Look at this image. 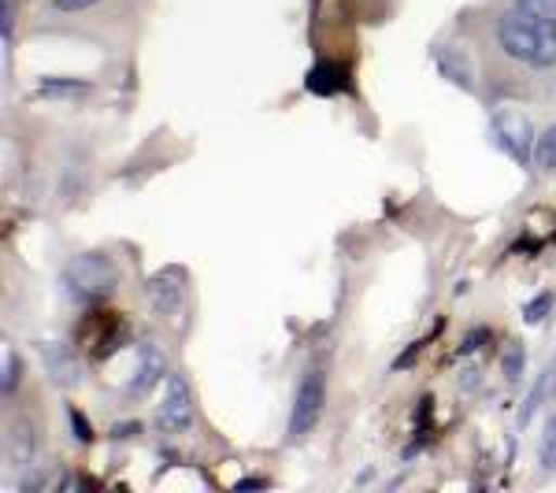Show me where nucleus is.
Returning a JSON list of instances; mask_svg holds the SVG:
<instances>
[{
    "label": "nucleus",
    "mask_w": 556,
    "mask_h": 493,
    "mask_svg": "<svg viewBox=\"0 0 556 493\" xmlns=\"http://www.w3.org/2000/svg\"><path fill=\"white\" fill-rule=\"evenodd\" d=\"M115 286H119V264H115L108 253H83V256L71 260L67 271H64L67 298H75L83 304L112 298Z\"/></svg>",
    "instance_id": "1"
},
{
    "label": "nucleus",
    "mask_w": 556,
    "mask_h": 493,
    "mask_svg": "<svg viewBox=\"0 0 556 493\" xmlns=\"http://www.w3.org/2000/svg\"><path fill=\"white\" fill-rule=\"evenodd\" d=\"M323 408H327V371H323V367H308V371L301 375L298 390H293L290 424H286L290 442H304V438L319 427Z\"/></svg>",
    "instance_id": "2"
},
{
    "label": "nucleus",
    "mask_w": 556,
    "mask_h": 493,
    "mask_svg": "<svg viewBox=\"0 0 556 493\" xmlns=\"http://www.w3.org/2000/svg\"><path fill=\"white\" fill-rule=\"evenodd\" d=\"M490 141L505 152L508 160H516L519 167L531 172L538 134L531 127V119H527L519 108H497V112L490 115Z\"/></svg>",
    "instance_id": "3"
},
{
    "label": "nucleus",
    "mask_w": 556,
    "mask_h": 493,
    "mask_svg": "<svg viewBox=\"0 0 556 493\" xmlns=\"http://www.w3.org/2000/svg\"><path fill=\"white\" fill-rule=\"evenodd\" d=\"M497 45L508 60H516V64L549 71V64H545V56H542V41H538V23L527 20V15L516 12V8L497 20Z\"/></svg>",
    "instance_id": "4"
},
{
    "label": "nucleus",
    "mask_w": 556,
    "mask_h": 493,
    "mask_svg": "<svg viewBox=\"0 0 556 493\" xmlns=\"http://www.w3.org/2000/svg\"><path fill=\"white\" fill-rule=\"evenodd\" d=\"M156 427L164 434H186L193 427V390L186 382V375H167L164 379V397L156 408Z\"/></svg>",
    "instance_id": "5"
},
{
    "label": "nucleus",
    "mask_w": 556,
    "mask_h": 493,
    "mask_svg": "<svg viewBox=\"0 0 556 493\" xmlns=\"http://www.w3.org/2000/svg\"><path fill=\"white\" fill-rule=\"evenodd\" d=\"M146 301L160 319H172L186 304V275L182 267H164V271L146 279Z\"/></svg>",
    "instance_id": "6"
},
{
    "label": "nucleus",
    "mask_w": 556,
    "mask_h": 493,
    "mask_svg": "<svg viewBox=\"0 0 556 493\" xmlns=\"http://www.w3.org/2000/svg\"><path fill=\"white\" fill-rule=\"evenodd\" d=\"M430 60H434L438 75L445 78L450 86L464 89V93H475V60L464 45H434L430 49Z\"/></svg>",
    "instance_id": "7"
},
{
    "label": "nucleus",
    "mask_w": 556,
    "mask_h": 493,
    "mask_svg": "<svg viewBox=\"0 0 556 493\" xmlns=\"http://www.w3.org/2000/svg\"><path fill=\"white\" fill-rule=\"evenodd\" d=\"M41 353V364L45 371H49V379L56 382V387H78L83 382V364H78L75 349L64 345V342H41L38 345Z\"/></svg>",
    "instance_id": "8"
},
{
    "label": "nucleus",
    "mask_w": 556,
    "mask_h": 493,
    "mask_svg": "<svg viewBox=\"0 0 556 493\" xmlns=\"http://www.w3.org/2000/svg\"><path fill=\"white\" fill-rule=\"evenodd\" d=\"M167 364H164V353L152 338H141L138 342V367H134V379L127 382V393L130 397H146V393L164 379Z\"/></svg>",
    "instance_id": "9"
},
{
    "label": "nucleus",
    "mask_w": 556,
    "mask_h": 493,
    "mask_svg": "<svg viewBox=\"0 0 556 493\" xmlns=\"http://www.w3.org/2000/svg\"><path fill=\"white\" fill-rule=\"evenodd\" d=\"M34 450H38L34 424L26 416H15L12 424H8V434H4V464L15 471H26L34 460Z\"/></svg>",
    "instance_id": "10"
},
{
    "label": "nucleus",
    "mask_w": 556,
    "mask_h": 493,
    "mask_svg": "<svg viewBox=\"0 0 556 493\" xmlns=\"http://www.w3.org/2000/svg\"><path fill=\"white\" fill-rule=\"evenodd\" d=\"M304 89L316 97H334L345 89V67L334 64V60H316L308 71V78H304Z\"/></svg>",
    "instance_id": "11"
},
{
    "label": "nucleus",
    "mask_w": 556,
    "mask_h": 493,
    "mask_svg": "<svg viewBox=\"0 0 556 493\" xmlns=\"http://www.w3.org/2000/svg\"><path fill=\"white\" fill-rule=\"evenodd\" d=\"M93 86L86 78H41L38 83V97L45 101H75V97H89Z\"/></svg>",
    "instance_id": "12"
},
{
    "label": "nucleus",
    "mask_w": 556,
    "mask_h": 493,
    "mask_svg": "<svg viewBox=\"0 0 556 493\" xmlns=\"http://www.w3.org/2000/svg\"><path fill=\"white\" fill-rule=\"evenodd\" d=\"M553 375H556V361H553V367H545V371L538 375V379H534V387H531V393H527L523 408H519V419H516V424H519V430H523L527 424H531V419H534V412L542 408L545 393L553 390Z\"/></svg>",
    "instance_id": "13"
},
{
    "label": "nucleus",
    "mask_w": 556,
    "mask_h": 493,
    "mask_svg": "<svg viewBox=\"0 0 556 493\" xmlns=\"http://www.w3.org/2000/svg\"><path fill=\"white\" fill-rule=\"evenodd\" d=\"M534 167L542 175H556V123L538 134V141H534Z\"/></svg>",
    "instance_id": "14"
},
{
    "label": "nucleus",
    "mask_w": 556,
    "mask_h": 493,
    "mask_svg": "<svg viewBox=\"0 0 556 493\" xmlns=\"http://www.w3.org/2000/svg\"><path fill=\"white\" fill-rule=\"evenodd\" d=\"M538 471L556 475V412H549L542 430V442H538Z\"/></svg>",
    "instance_id": "15"
},
{
    "label": "nucleus",
    "mask_w": 556,
    "mask_h": 493,
    "mask_svg": "<svg viewBox=\"0 0 556 493\" xmlns=\"http://www.w3.org/2000/svg\"><path fill=\"white\" fill-rule=\"evenodd\" d=\"M23 382V361L15 349H4V379H0V390H4V397L12 401V393L20 390Z\"/></svg>",
    "instance_id": "16"
},
{
    "label": "nucleus",
    "mask_w": 556,
    "mask_h": 493,
    "mask_svg": "<svg viewBox=\"0 0 556 493\" xmlns=\"http://www.w3.org/2000/svg\"><path fill=\"white\" fill-rule=\"evenodd\" d=\"M523 364H527L523 345H508L505 356H501V375H505L508 387H516V382L523 379Z\"/></svg>",
    "instance_id": "17"
},
{
    "label": "nucleus",
    "mask_w": 556,
    "mask_h": 493,
    "mask_svg": "<svg viewBox=\"0 0 556 493\" xmlns=\"http://www.w3.org/2000/svg\"><path fill=\"white\" fill-rule=\"evenodd\" d=\"M553 304H556V293L553 290H542L538 298L527 301V308H523V319L531 323V327H538V323H545V316L553 312Z\"/></svg>",
    "instance_id": "18"
},
{
    "label": "nucleus",
    "mask_w": 556,
    "mask_h": 493,
    "mask_svg": "<svg viewBox=\"0 0 556 493\" xmlns=\"http://www.w3.org/2000/svg\"><path fill=\"white\" fill-rule=\"evenodd\" d=\"M516 12H523L527 20L542 23V20H553L556 15V0H513Z\"/></svg>",
    "instance_id": "19"
},
{
    "label": "nucleus",
    "mask_w": 556,
    "mask_h": 493,
    "mask_svg": "<svg viewBox=\"0 0 556 493\" xmlns=\"http://www.w3.org/2000/svg\"><path fill=\"white\" fill-rule=\"evenodd\" d=\"M538 41H542L545 64L556 67V15H553V20H542V23H538Z\"/></svg>",
    "instance_id": "20"
},
{
    "label": "nucleus",
    "mask_w": 556,
    "mask_h": 493,
    "mask_svg": "<svg viewBox=\"0 0 556 493\" xmlns=\"http://www.w3.org/2000/svg\"><path fill=\"white\" fill-rule=\"evenodd\" d=\"M67 424H71V434H75L83 445L93 442V427L86 424V416H83V412H78L75 405H67Z\"/></svg>",
    "instance_id": "21"
},
{
    "label": "nucleus",
    "mask_w": 556,
    "mask_h": 493,
    "mask_svg": "<svg viewBox=\"0 0 556 493\" xmlns=\"http://www.w3.org/2000/svg\"><path fill=\"white\" fill-rule=\"evenodd\" d=\"M12 20H15L12 0H0V38H4V52L12 49Z\"/></svg>",
    "instance_id": "22"
},
{
    "label": "nucleus",
    "mask_w": 556,
    "mask_h": 493,
    "mask_svg": "<svg viewBox=\"0 0 556 493\" xmlns=\"http://www.w3.org/2000/svg\"><path fill=\"white\" fill-rule=\"evenodd\" d=\"M93 4H101V0H52V8H60V12H86Z\"/></svg>",
    "instance_id": "23"
},
{
    "label": "nucleus",
    "mask_w": 556,
    "mask_h": 493,
    "mask_svg": "<svg viewBox=\"0 0 556 493\" xmlns=\"http://www.w3.org/2000/svg\"><path fill=\"white\" fill-rule=\"evenodd\" d=\"M479 342H490V330H471L468 342L460 345V353H475V349H479Z\"/></svg>",
    "instance_id": "24"
}]
</instances>
